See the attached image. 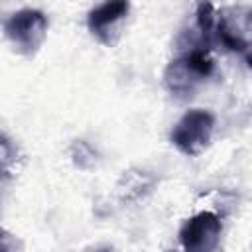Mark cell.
<instances>
[{
  "instance_id": "5b68a950",
  "label": "cell",
  "mask_w": 252,
  "mask_h": 252,
  "mask_svg": "<svg viewBox=\"0 0 252 252\" xmlns=\"http://www.w3.org/2000/svg\"><path fill=\"white\" fill-rule=\"evenodd\" d=\"M250 14L242 8H226L217 14V26H215V37L230 51L244 53L248 59L250 51Z\"/></svg>"
},
{
  "instance_id": "7a4b0ae2",
  "label": "cell",
  "mask_w": 252,
  "mask_h": 252,
  "mask_svg": "<svg viewBox=\"0 0 252 252\" xmlns=\"http://www.w3.org/2000/svg\"><path fill=\"white\" fill-rule=\"evenodd\" d=\"M215 116L203 108L187 110L171 128V144L185 156H199L211 142Z\"/></svg>"
},
{
  "instance_id": "ba28073f",
  "label": "cell",
  "mask_w": 252,
  "mask_h": 252,
  "mask_svg": "<svg viewBox=\"0 0 252 252\" xmlns=\"http://www.w3.org/2000/svg\"><path fill=\"white\" fill-rule=\"evenodd\" d=\"M16 248V240L12 238V234L0 230V250H14Z\"/></svg>"
},
{
  "instance_id": "8992f818",
  "label": "cell",
  "mask_w": 252,
  "mask_h": 252,
  "mask_svg": "<svg viewBox=\"0 0 252 252\" xmlns=\"http://www.w3.org/2000/svg\"><path fill=\"white\" fill-rule=\"evenodd\" d=\"M220 230H222L220 219L215 213L203 211L193 219L185 220V224L179 230V240L185 250L207 252L217 246L220 238Z\"/></svg>"
},
{
  "instance_id": "277c9868",
  "label": "cell",
  "mask_w": 252,
  "mask_h": 252,
  "mask_svg": "<svg viewBox=\"0 0 252 252\" xmlns=\"http://www.w3.org/2000/svg\"><path fill=\"white\" fill-rule=\"evenodd\" d=\"M128 12H130V0H104L89 12L87 26L100 43L114 45Z\"/></svg>"
},
{
  "instance_id": "3957f363",
  "label": "cell",
  "mask_w": 252,
  "mask_h": 252,
  "mask_svg": "<svg viewBox=\"0 0 252 252\" xmlns=\"http://www.w3.org/2000/svg\"><path fill=\"white\" fill-rule=\"evenodd\" d=\"M4 32H6V37L12 41V45L20 53L33 55L41 47L47 35V18L39 10L26 8L12 14L6 20Z\"/></svg>"
},
{
  "instance_id": "6da1fadb",
  "label": "cell",
  "mask_w": 252,
  "mask_h": 252,
  "mask_svg": "<svg viewBox=\"0 0 252 252\" xmlns=\"http://www.w3.org/2000/svg\"><path fill=\"white\" fill-rule=\"evenodd\" d=\"M213 59L205 47H195L179 59L171 61L163 73L167 91L175 96H191L195 87L213 73Z\"/></svg>"
},
{
  "instance_id": "52a82bcc",
  "label": "cell",
  "mask_w": 252,
  "mask_h": 252,
  "mask_svg": "<svg viewBox=\"0 0 252 252\" xmlns=\"http://www.w3.org/2000/svg\"><path fill=\"white\" fill-rule=\"evenodd\" d=\"M197 28L199 33L205 41V45H209L215 37V26H217V10L209 0H201L197 4Z\"/></svg>"
}]
</instances>
